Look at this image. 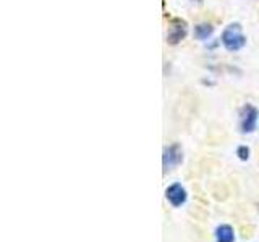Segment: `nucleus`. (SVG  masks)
Segmentation results:
<instances>
[{"mask_svg": "<svg viewBox=\"0 0 259 242\" xmlns=\"http://www.w3.org/2000/svg\"><path fill=\"white\" fill-rule=\"evenodd\" d=\"M191 2L196 4V5H202V4H204V0H191Z\"/></svg>", "mask_w": 259, "mask_h": 242, "instance_id": "9", "label": "nucleus"}, {"mask_svg": "<svg viewBox=\"0 0 259 242\" xmlns=\"http://www.w3.org/2000/svg\"><path fill=\"white\" fill-rule=\"evenodd\" d=\"M188 34V24L182 18H174L170 20V28L167 32V42L170 45H177L180 44L182 40Z\"/></svg>", "mask_w": 259, "mask_h": 242, "instance_id": "4", "label": "nucleus"}, {"mask_svg": "<svg viewBox=\"0 0 259 242\" xmlns=\"http://www.w3.org/2000/svg\"><path fill=\"white\" fill-rule=\"evenodd\" d=\"M221 42L225 47V50L229 52H238L246 45V36L243 34L241 24L240 23H230L222 31Z\"/></svg>", "mask_w": 259, "mask_h": 242, "instance_id": "1", "label": "nucleus"}, {"mask_svg": "<svg viewBox=\"0 0 259 242\" xmlns=\"http://www.w3.org/2000/svg\"><path fill=\"white\" fill-rule=\"evenodd\" d=\"M259 119V110L254 107V105L246 103L243 107L241 113H240V128L243 134H251L256 129Z\"/></svg>", "mask_w": 259, "mask_h": 242, "instance_id": "2", "label": "nucleus"}, {"mask_svg": "<svg viewBox=\"0 0 259 242\" xmlns=\"http://www.w3.org/2000/svg\"><path fill=\"white\" fill-rule=\"evenodd\" d=\"M165 199L168 200L170 205L178 208L186 204V200H188V192H186V189L180 183H174L165 189Z\"/></svg>", "mask_w": 259, "mask_h": 242, "instance_id": "5", "label": "nucleus"}, {"mask_svg": "<svg viewBox=\"0 0 259 242\" xmlns=\"http://www.w3.org/2000/svg\"><path fill=\"white\" fill-rule=\"evenodd\" d=\"M214 237H215V242H235L233 226L227 224V223L219 224L214 231Z\"/></svg>", "mask_w": 259, "mask_h": 242, "instance_id": "6", "label": "nucleus"}, {"mask_svg": "<svg viewBox=\"0 0 259 242\" xmlns=\"http://www.w3.org/2000/svg\"><path fill=\"white\" fill-rule=\"evenodd\" d=\"M183 161V150L180 144H172L164 149V155H162V165H164V173L174 169L175 166L182 165Z\"/></svg>", "mask_w": 259, "mask_h": 242, "instance_id": "3", "label": "nucleus"}, {"mask_svg": "<svg viewBox=\"0 0 259 242\" xmlns=\"http://www.w3.org/2000/svg\"><path fill=\"white\" fill-rule=\"evenodd\" d=\"M237 155L241 161H248L249 160V155H251V150L248 145H238L237 147Z\"/></svg>", "mask_w": 259, "mask_h": 242, "instance_id": "8", "label": "nucleus"}, {"mask_svg": "<svg viewBox=\"0 0 259 242\" xmlns=\"http://www.w3.org/2000/svg\"><path fill=\"white\" fill-rule=\"evenodd\" d=\"M214 34V26L210 23H199L193 29V36L198 40H209V37Z\"/></svg>", "mask_w": 259, "mask_h": 242, "instance_id": "7", "label": "nucleus"}]
</instances>
